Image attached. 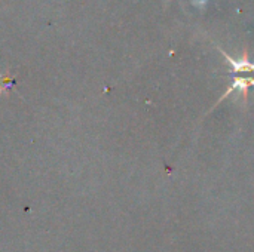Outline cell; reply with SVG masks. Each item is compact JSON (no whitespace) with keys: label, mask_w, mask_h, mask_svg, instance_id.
<instances>
[{"label":"cell","mask_w":254,"mask_h":252,"mask_svg":"<svg viewBox=\"0 0 254 252\" xmlns=\"http://www.w3.org/2000/svg\"><path fill=\"white\" fill-rule=\"evenodd\" d=\"M254 86V77H237L234 79V82L229 85L228 91L220 97V100L217 101V104L223 100H226L232 92L238 91V95L244 100V104H247V100H249V89ZM216 104V105H217Z\"/></svg>","instance_id":"1"},{"label":"cell","mask_w":254,"mask_h":252,"mask_svg":"<svg viewBox=\"0 0 254 252\" xmlns=\"http://www.w3.org/2000/svg\"><path fill=\"white\" fill-rule=\"evenodd\" d=\"M219 52L226 58V61H228V64L232 67V70L235 71V73H247V71H253L254 73V62H252L250 59H249V50H244V55H243V58L240 59V61H237V59H234V58H231L222 48H219Z\"/></svg>","instance_id":"2"},{"label":"cell","mask_w":254,"mask_h":252,"mask_svg":"<svg viewBox=\"0 0 254 252\" xmlns=\"http://www.w3.org/2000/svg\"><path fill=\"white\" fill-rule=\"evenodd\" d=\"M192 1H193V4H195L196 7H202L204 4H207L208 0H192Z\"/></svg>","instance_id":"3"}]
</instances>
